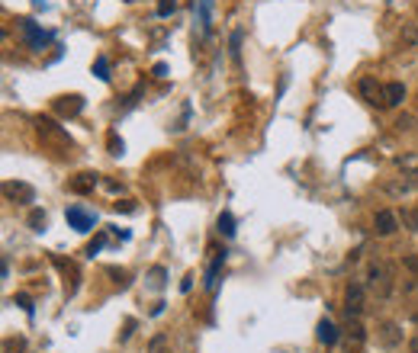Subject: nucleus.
<instances>
[{
    "mask_svg": "<svg viewBox=\"0 0 418 353\" xmlns=\"http://www.w3.org/2000/svg\"><path fill=\"white\" fill-rule=\"evenodd\" d=\"M392 286H396V279H392L390 267H386V263H370L367 267V289L373 292L376 299H390Z\"/></svg>",
    "mask_w": 418,
    "mask_h": 353,
    "instance_id": "nucleus-1",
    "label": "nucleus"
},
{
    "mask_svg": "<svg viewBox=\"0 0 418 353\" xmlns=\"http://www.w3.org/2000/svg\"><path fill=\"white\" fill-rule=\"evenodd\" d=\"M35 132H39V139L45 141V145L52 148H62V151H71V135L62 129V125H55L52 119H35Z\"/></svg>",
    "mask_w": 418,
    "mask_h": 353,
    "instance_id": "nucleus-2",
    "label": "nucleus"
},
{
    "mask_svg": "<svg viewBox=\"0 0 418 353\" xmlns=\"http://www.w3.org/2000/svg\"><path fill=\"white\" fill-rule=\"evenodd\" d=\"M363 308H367L363 286L361 283H348V289H344V312H348V318H361Z\"/></svg>",
    "mask_w": 418,
    "mask_h": 353,
    "instance_id": "nucleus-3",
    "label": "nucleus"
},
{
    "mask_svg": "<svg viewBox=\"0 0 418 353\" xmlns=\"http://www.w3.org/2000/svg\"><path fill=\"white\" fill-rule=\"evenodd\" d=\"M376 337H380V344H383L386 350H396V347L402 344V331H399L396 321H380V328H376Z\"/></svg>",
    "mask_w": 418,
    "mask_h": 353,
    "instance_id": "nucleus-4",
    "label": "nucleus"
},
{
    "mask_svg": "<svg viewBox=\"0 0 418 353\" xmlns=\"http://www.w3.org/2000/svg\"><path fill=\"white\" fill-rule=\"evenodd\" d=\"M4 196L10 202H33L35 199V190L29 183H20V180H7L4 183Z\"/></svg>",
    "mask_w": 418,
    "mask_h": 353,
    "instance_id": "nucleus-5",
    "label": "nucleus"
},
{
    "mask_svg": "<svg viewBox=\"0 0 418 353\" xmlns=\"http://www.w3.org/2000/svg\"><path fill=\"white\" fill-rule=\"evenodd\" d=\"M23 35H26L29 49H42V45H49V42H52V33L39 29L33 20H23Z\"/></svg>",
    "mask_w": 418,
    "mask_h": 353,
    "instance_id": "nucleus-6",
    "label": "nucleus"
},
{
    "mask_svg": "<svg viewBox=\"0 0 418 353\" xmlns=\"http://www.w3.org/2000/svg\"><path fill=\"white\" fill-rule=\"evenodd\" d=\"M68 222H71V228H77V231H91L94 225H97V215H91V212H84L81 206H71L68 212Z\"/></svg>",
    "mask_w": 418,
    "mask_h": 353,
    "instance_id": "nucleus-7",
    "label": "nucleus"
},
{
    "mask_svg": "<svg viewBox=\"0 0 418 353\" xmlns=\"http://www.w3.org/2000/svg\"><path fill=\"white\" fill-rule=\"evenodd\" d=\"M383 87L386 83H376L373 77H361V83H357V91H361V97L367 100V103H383Z\"/></svg>",
    "mask_w": 418,
    "mask_h": 353,
    "instance_id": "nucleus-8",
    "label": "nucleus"
},
{
    "mask_svg": "<svg viewBox=\"0 0 418 353\" xmlns=\"http://www.w3.org/2000/svg\"><path fill=\"white\" fill-rule=\"evenodd\" d=\"M373 228H376V235H383V238H390L392 231L399 228V215L396 212H376V219H373Z\"/></svg>",
    "mask_w": 418,
    "mask_h": 353,
    "instance_id": "nucleus-9",
    "label": "nucleus"
},
{
    "mask_svg": "<svg viewBox=\"0 0 418 353\" xmlns=\"http://www.w3.org/2000/svg\"><path fill=\"white\" fill-rule=\"evenodd\" d=\"M81 110H84V97H77V93L55 100V112H58V116H77Z\"/></svg>",
    "mask_w": 418,
    "mask_h": 353,
    "instance_id": "nucleus-10",
    "label": "nucleus"
},
{
    "mask_svg": "<svg viewBox=\"0 0 418 353\" xmlns=\"http://www.w3.org/2000/svg\"><path fill=\"white\" fill-rule=\"evenodd\" d=\"M94 187H97V173H77L74 180L68 183L71 193H91Z\"/></svg>",
    "mask_w": 418,
    "mask_h": 353,
    "instance_id": "nucleus-11",
    "label": "nucleus"
},
{
    "mask_svg": "<svg viewBox=\"0 0 418 353\" xmlns=\"http://www.w3.org/2000/svg\"><path fill=\"white\" fill-rule=\"evenodd\" d=\"M402 100H405V87H402V83H396V81L386 83V87H383V106H399Z\"/></svg>",
    "mask_w": 418,
    "mask_h": 353,
    "instance_id": "nucleus-12",
    "label": "nucleus"
},
{
    "mask_svg": "<svg viewBox=\"0 0 418 353\" xmlns=\"http://www.w3.org/2000/svg\"><path fill=\"white\" fill-rule=\"evenodd\" d=\"M319 344H325V347H334V344H338V328H334L328 318L319 321Z\"/></svg>",
    "mask_w": 418,
    "mask_h": 353,
    "instance_id": "nucleus-13",
    "label": "nucleus"
},
{
    "mask_svg": "<svg viewBox=\"0 0 418 353\" xmlns=\"http://www.w3.org/2000/svg\"><path fill=\"white\" fill-rule=\"evenodd\" d=\"M412 187H418L415 177H405V180H390V183H383V190H386L390 196H405Z\"/></svg>",
    "mask_w": 418,
    "mask_h": 353,
    "instance_id": "nucleus-14",
    "label": "nucleus"
},
{
    "mask_svg": "<svg viewBox=\"0 0 418 353\" xmlns=\"http://www.w3.org/2000/svg\"><path fill=\"white\" fill-rule=\"evenodd\" d=\"M363 340H367V334H363V328H361V325H357V318H348V347L361 350Z\"/></svg>",
    "mask_w": 418,
    "mask_h": 353,
    "instance_id": "nucleus-15",
    "label": "nucleus"
},
{
    "mask_svg": "<svg viewBox=\"0 0 418 353\" xmlns=\"http://www.w3.org/2000/svg\"><path fill=\"white\" fill-rule=\"evenodd\" d=\"M222 260H225V250H222V254H216V260L209 263V270H206V289H209V292L216 289V283H219V270H222Z\"/></svg>",
    "mask_w": 418,
    "mask_h": 353,
    "instance_id": "nucleus-16",
    "label": "nucleus"
},
{
    "mask_svg": "<svg viewBox=\"0 0 418 353\" xmlns=\"http://www.w3.org/2000/svg\"><path fill=\"white\" fill-rule=\"evenodd\" d=\"M396 164H399V170H402V173H409V177H415V180H418V151L415 154H402Z\"/></svg>",
    "mask_w": 418,
    "mask_h": 353,
    "instance_id": "nucleus-17",
    "label": "nucleus"
},
{
    "mask_svg": "<svg viewBox=\"0 0 418 353\" xmlns=\"http://www.w3.org/2000/svg\"><path fill=\"white\" fill-rule=\"evenodd\" d=\"M200 4V26L203 33H209V26H213V0H196Z\"/></svg>",
    "mask_w": 418,
    "mask_h": 353,
    "instance_id": "nucleus-18",
    "label": "nucleus"
},
{
    "mask_svg": "<svg viewBox=\"0 0 418 353\" xmlns=\"http://www.w3.org/2000/svg\"><path fill=\"white\" fill-rule=\"evenodd\" d=\"M399 222H402L409 231H415V235H418V209H402Z\"/></svg>",
    "mask_w": 418,
    "mask_h": 353,
    "instance_id": "nucleus-19",
    "label": "nucleus"
},
{
    "mask_svg": "<svg viewBox=\"0 0 418 353\" xmlns=\"http://www.w3.org/2000/svg\"><path fill=\"white\" fill-rule=\"evenodd\" d=\"M399 39H402V45H418V23H405Z\"/></svg>",
    "mask_w": 418,
    "mask_h": 353,
    "instance_id": "nucleus-20",
    "label": "nucleus"
},
{
    "mask_svg": "<svg viewBox=\"0 0 418 353\" xmlns=\"http://www.w3.org/2000/svg\"><path fill=\"white\" fill-rule=\"evenodd\" d=\"M219 231H222L225 238L235 235V219H232V212H222V215H219Z\"/></svg>",
    "mask_w": 418,
    "mask_h": 353,
    "instance_id": "nucleus-21",
    "label": "nucleus"
},
{
    "mask_svg": "<svg viewBox=\"0 0 418 353\" xmlns=\"http://www.w3.org/2000/svg\"><path fill=\"white\" fill-rule=\"evenodd\" d=\"M167 347H171V340L164 334H154L152 344H148V353H167Z\"/></svg>",
    "mask_w": 418,
    "mask_h": 353,
    "instance_id": "nucleus-22",
    "label": "nucleus"
},
{
    "mask_svg": "<svg viewBox=\"0 0 418 353\" xmlns=\"http://www.w3.org/2000/svg\"><path fill=\"white\" fill-rule=\"evenodd\" d=\"M94 74H97L100 81H110V64H106V58H97V64H94Z\"/></svg>",
    "mask_w": 418,
    "mask_h": 353,
    "instance_id": "nucleus-23",
    "label": "nucleus"
},
{
    "mask_svg": "<svg viewBox=\"0 0 418 353\" xmlns=\"http://www.w3.org/2000/svg\"><path fill=\"white\" fill-rule=\"evenodd\" d=\"M29 225H33V231H42L45 228V212H33L29 215Z\"/></svg>",
    "mask_w": 418,
    "mask_h": 353,
    "instance_id": "nucleus-24",
    "label": "nucleus"
},
{
    "mask_svg": "<svg viewBox=\"0 0 418 353\" xmlns=\"http://www.w3.org/2000/svg\"><path fill=\"white\" fill-rule=\"evenodd\" d=\"M13 302L20 305V308H23V312H26V315H33V299H29V296H23V292H20V296H16Z\"/></svg>",
    "mask_w": 418,
    "mask_h": 353,
    "instance_id": "nucleus-25",
    "label": "nucleus"
},
{
    "mask_svg": "<svg viewBox=\"0 0 418 353\" xmlns=\"http://www.w3.org/2000/svg\"><path fill=\"white\" fill-rule=\"evenodd\" d=\"M174 10H177V0H161V4H158V13H161V16L174 13Z\"/></svg>",
    "mask_w": 418,
    "mask_h": 353,
    "instance_id": "nucleus-26",
    "label": "nucleus"
},
{
    "mask_svg": "<svg viewBox=\"0 0 418 353\" xmlns=\"http://www.w3.org/2000/svg\"><path fill=\"white\" fill-rule=\"evenodd\" d=\"M402 267H405V270H412V273H418V254L402 257Z\"/></svg>",
    "mask_w": 418,
    "mask_h": 353,
    "instance_id": "nucleus-27",
    "label": "nucleus"
},
{
    "mask_svg": "<svg viewBox=\"0 0 418 353\" xmlns=\"http://www.w3.org/2000/svg\"><path fill=\"white\" fill-rule=\"evenodd\" d=\"M238 45H242V33H232V58H242V52H238Z\"/></svg>",
    "mask_w": 418,
    "mask_h": 353,
    "instance_id": "nucleus-28",
    "label": "nucleus"
},
{
    "mask_svg": "<svg viewBox=\"0 0 418 353\" xmlns=\"http://www.w3.org/2000/svg\"><path fill=\"white\" fill-rule=\"evenodd\" d=\"M148 277H152V283H154V286H161V283H164V267H154V270L148 273Z\"/></svg>",
    "mask_w": 418,
    "mask_h": 353,
    "instance_id": "nucleus-29",
    "label": "nucleus"
},
{
    "mask_svg": "<svg viewBox=\"0 0 418 353\" xmlns=\"http://www.w3.org/2000/svg\"><path fill=\"white\" fill-rule=\"evenodd\" d=\"M110 154H123V141L116 135H110Z\"/></svg>",
    "mask_w": 418,
    "mask_h": 353,
    "instance_id": "nucleus-30",
    "label": "nucleus"
},
{
    "mask_svg": "<svg viewBox=\"0 0 418 353\" xmlns=\"http://www.w3.org/2000/svg\"><path fill=\"white\" fill-rule=\"evenodd\" d=\"M396 129H399V132L412 129V116H399V119H396Z\"/></svg>",
    "mask_w": 418,
    "mask_h": 353,
    "instance_id": "nucleus-31",
    "label": "nucleus"
},
{
    "mask_svg": "<svg viewBox=\"0 0 418 353\" xmlns=\"http://www.w3.org/2000/svg\"><path fill=\"white\" fill-rule=\"evenodd\" d=\"M409 347H412V353H418V337H415V340H412V344H409Z\"/></svg>",
    "mask_w": 418,
    "mask_h": 353,
    "instance_id": "nucleus-32",
    "label": "nucleus"
},
{
    "mask_svg": "<svg viewBox=\"0 0 418 353\" xmlns=\"http://www.w3.org/2000/svg\"><path fill=\"white\" fill-rule=\"evenodd\" d=\"M35 4H39V0H35Z\"/></svg>",
    "mask_w": 418,
    "mask_h": 353,
    "instance_id": "nucleus-33",
    "label": "nucleus"
}]
</instances>
